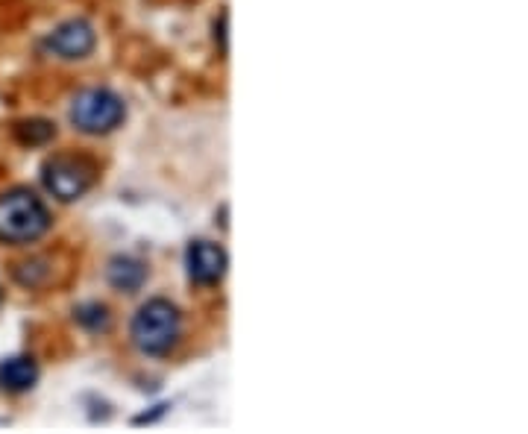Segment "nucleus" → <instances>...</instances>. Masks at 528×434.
<instances>
[{"label": "nucleus", "instance_id": "nucleus-6", "mask_svg": "<svg viewBox=\"0 0 528 434\" xmlns=\"http://www.w3.org/2000/svg\"><path fill=\"white\" fill-rule=\"evenodd\" d=\"M188 273L200 285H215L226 273V253L218 244L209 241H194L188 247Z\"/></svg>", "mask_w": 528, "mask_h": 434}, {"label": "nucleus", "instance_id": "nucleus-5", "mask_svg": "<svg viewBox=\"0 0 528 434\" xmlns=\"http://www.w3.org/2000/svg\"><path fill=\"white\" fill-rule=\"evenodd\" d=\"M44 47L50 53L62 56V59H83V56L91 53V47H94V30L88 27L86 21H68V24L56 27L47 36Z\"/></svg>", "mask_w": 528, "mask_h": 434}, {"label": "nucleus", "instance_id": "nucleus-3", "mask_svg": "<svg viewBox=\"0 0 528 434\" xmlns=\"http://www.w3.org/2000/svg\"><path fill=\"white\" fill-rule=\"evenodd\" d=\"M124 115H127L124 100L109 88L80 91L74 97V106H71V121L83 132H94V135L112 132L124 121Z\"/></svg>", "mask_w": 528, "mask_h": 434}, {"label": "nucleus", "instance_id": "nucleus-8", "mask_svg": "<svg viewBox=\"0 0 528 434\" xmlns=\"http://www.w3.org/2000/svg\"><path fill=\"white\" fill-rule=\"evenodd\" d=\"M147 279V270L135 259H115L109 264V282L118 291H138Z\"/></svg>", "mask_w": 528, "mask_h": 434}, {"label": "nucleus", "instance_id": "nucleus-9", "mask_svg": "<svg viewBox=\"0 0 528 434\" xmlns=\"http://www.w3.org/2000/svg\"><path fill=\"white\" fill-rule=\"evenodd\" d=\"M50 135H53V127L44 124V121H24V124H18V138L27 141V144H42Z\"/></svg>", "mask_w": 528, "mask_h": 434}, {"label": "nucleus", "instance_id": "nucleus-4", "mask_svg": "<svg viewBox=\"0 0 528 434\" xmlns=\"http://www.w3.org/2000/svg\"><path fill=\"white\" fill-rule=\"evenodd\" d=\"M91 185V168L86 162H77V159H53L44 165V188L62 200V203H71L77 197H83Z\"/></svg>", "mask_w": 528, "mask_h": 434}, {"label": "nucleus", "instance_id": "nucleus-11", "mask_svg": "<svg viewBox=\"0 0 528 434\" xmlns=\"http://www.w3.org/2000/svg\"><path fill=\"white\" fill-rule=\"evenodd\" d=\"M0 300H3V291H0Z\"/></svg>", "mask_w": 528, "mask_h": 434}, {"label": "nucleus", "instance_id": "nucleus-2", "mask_svg": "<svg viewBox=\"0 0 528 434\" xmlns=\"http://www.w3.org/2000/svg\"><path fill=\"white\" fill-rule=\"evenodd\" d=\"M132 338L138 349L165 355L179 338V311L168 300H150L132 320Z\"/></svg>", "mask_w": 528, "mask_h": 434}, {"label": "nucleus", "instance_id": "nucleus-1", "mask_svg": "<svg viewBox=\"0 0 528 434\" xmlns=\"http://www.w3.org/2000/svg\"><path fill=\"white\" fill-rule=\"evenodd\" d=\"M50 226V215L33 191H9L0 197V241L30 244L42 238Z\"/></svg>", "mask_w": 528, "mask_h": 434}, {"label": "nucleus", "instance_id": "nucleus-10", "mask_svg": "<svg viewBox=\"0 0 528 434\" xmlns=\"http://www.w3.org/2000/svg\"><path fill=\"white\" fill-rule=\"evenodd\" d=\"M77 320L88 326V329H106L109 326V314H106V308L103 305H86V308H80L77 311Z\"/></svg>", "mask_w": 528, "mask_h": 434}, {"label": "nucleus", "instance_id": "nucleus-7", "mask_svg": "<svg viewBox=\"0 0 528 434\" xmlns=\"http://www.w3.org/2000/svg\"><path fill=\"white\" fill-rule=\"evenodd\" d=\"M36 379H39V367H36V361L27 358V355L6 358V361L0 364V385H3L6 391H30V388L36 385Z\"/></svg>", "mask_w": 528, "mask_h": 434}]
</instances>
